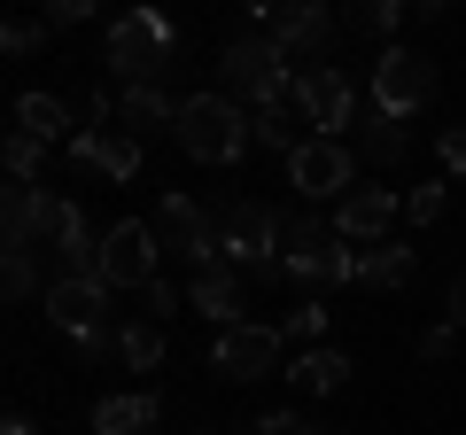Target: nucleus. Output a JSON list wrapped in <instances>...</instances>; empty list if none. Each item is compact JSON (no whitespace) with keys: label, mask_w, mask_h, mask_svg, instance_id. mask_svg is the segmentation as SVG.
Instances as JSON below:
<instances>
[{"label":"nucleus","mask_w":466,"mask_h":435,"mask_svg":"<svg viewBox=\"0 0 466 435\" xmlns=\"http://www.w3.org/2000/svg\"><path fill=\"white\" fill-rule=\"evenodd\" d=\"M257 148H280V156H296L303 148V140H311V133H296V109H288V101H280V109H257Z\"/></svg>","instance_id":"26"},{"label":"nucleus","mask_w":466,"mask_h":435,"mask_svg":"<svg viewBox=\"0 0 466 435\" xmlns=\"http://www.w3.org/2000/svg\"><path fill=\"white\" fill-rule=\"evenodd\" d=\"M358 148H366V164H404L412 156V140H404V117H381L366 101V125H358Z\"/></svg>","instance_id":"23"},{"label":"nucleus","mask_w":466,"mask_h":435,"mask_svg":"<svg viewBox=\"0 0 466 435\" xmlns=\"http://www.w3.org/2000/svg\"><path fill=\"white\" fill-rule=\"evenodd\" d=\"M179 55V32H171V16H156V8H125V16L109 24V39H101V63H109V78L133 94V86H156V70Z\"/></svg>","instance_id":"3"},{"label":"nucleus","mask_w":466,"mask_h":435,"mask_svg":"<svg viewBox=\"0 0 466 435\" xmlns=\"http://www.w3.org/2000/svg\"><path fill=\"white\" fill-rule=\"evenodd\" d=\"M443 202H451L443 179H420L412 195H404V218H412V226H435V218H443Z\"/></svg>","instance_id":"31"},{"label":"nucleus","mask_w":466,"mask_h":435,"mask_svg":"<svg viewBox=\"0 0 466 435\" xmlns=\"http://www.w3.org/2000/svg\"><path fill=\"white\" fill-rule=\"evenodd\" d=\"M47 24H55V32H70V24H94V0H55Z\"/></svg>","instance_id":"34"},{"label":"nucleus","mask_w":466,"mask_h":435,"mask_svg":"<svg viewBox=\"0 0 466 435\" xmlns=\"http://www.w3.org/2000/svg\"><path fill=\"white\" fill-rule=\"evenodd\" d=\"M16 133L47 140V148H70V140H78L86 125L70 117V101H55V94H16Z\"/></svg>","instance_id":"17"},{"label":"nucleus","mask_w":466,"mask_h":435,"mask_svg":"<svg viewBox=\"0 0 466 435\" xmlns=\"http://www.w3.org/2000/svg\"><path fill=\"white\" fill-rule=\"evenodd\" d=\"M187 303H195V311L210 319L218 335H226V327H241V280H233V265H218V272H202V280L187 288Z\"/></svg>","instance_id":"20"},{"label":"nucleus","mask_w":466,"mask_h":435,"mask_svg":"<svg viewBox=\"0 0 466 435\" xmlns=\"http://www.w3.org/2000/svg\"><path fill=\"white\" fill-rule=\"evenodd\" d=\"M156 234H164V249L179 257L195 280L226 265V226H218V218L202 210L195 195H164V210H156Z\"/></svg>","instance_id":"4"},{"label":"nucleus","mask_w":466,"mask_h":435,"mask_svg":"<svg viewBox=\"0 0 466 435\" xmlns=\"http://www.w3.org/2000/svg\"><path fill=\"white\" fill-rule=\"evenodd\" d=\"M0 435H39V428H32V420H24V412H8V428H0Z\"/></svg>","instance_id":"38"},{"label":"nucleus","mask_w":466,"mask_h":435,"mask_svg":"<svg viewBox=\"0 0 466 435\" xmlns=\"http://www.w3.org/2000/svg\"><path fill=\"white\" fill-rule=\"evenodd\" d=\"M280 335H288V342H311V350H319V335H327V303H319V296L296 303V311L280 319Z\"/></svg>","instance_id":"30"},{"label":"nucleus","mask_w":466,"mask_h":435,"mask_svg":"<svg viewBox=\"0 0 466 435\" xmlns=\"http://www.w3.org/2000/svg\"><path fill=\"white\" fill-rule=\"evenodd\" d=\"M428 101H435V63L420 47H381V63H373V109L381 117H412Z\"/></svg>","instance_id":"8"},{"label":"nucleus","mask_w":466,"mask_h":435,"mask_svg":"<svg viewBox=\"0 0 466 435\" xmlns=\"http://www.w3.org/2000/svg\"><path fill=\"white\" fill-rule=\"evenodd\" d=\"M0 288H8V303L47 296V288H39V249H0Z\"/></svg>","instance_id":"25"},{"label":"nucleus","mask_w":466,"mask_h":435,"mask_svg":"<svg viewBox=\"0 0 466 435\" xmlns=\"http://www.w3.org/2000/svg\"><path fill=\"white\" fill-rule=\"evenodd\" d=\"M288 187H296L303 202H342L350 187H358V156H350V140H303L296 156H288Z\"/></svg>","instance_id":"9"},{"label":"nucleus","mask_w":466,"mask_h":435,"mask_svg":"<svg viewBox=\"0 0 466 435\" xmlns=\"http://www.w3.org/2000/svg\"><path fill=\"white\" fill-rule=\"evenodd\" d=\"M116 133L125 140H164V133H179V101L164 94V86H133V94H116Z\"/></svg>","instance_id":"15"},{"label":"nucleus","mask_w":466,"mask_h":435,"mask_svg":"<svg viewBox=\"0 0 466 435\" xmlns=\"http://www.w3.org/2000/svg\"><path fill=\"white\" fill-rule=\"evenodd\" d=\"M288 381H296V397H334V389L350 381V358L342 350H296V366H288Z\"/></svg>","instance_id":"22"},{"label":"nucleus","mask_w":466,"mask_h":435,"mask_svg":"<svg viewBox=\"0 0 466 435\" xmlns=\"http://www.w3.org/2000/svg\"><path fill=\"white\" fill-rule=\"evenodd\" d=\"M265 32L280 39L288 55H327L334 32H342V16H334V8H319V0H296V8H265Z\"/></svg>","instance_id":"13"},{"label":"nucleus","mask_w":466,"mask_h":435,"mask_svg":"<svg viewBox=\"0 0 466 435\" xmlns=\"http://www.w3.org/2000/svg\"><path fill=\"white\" fill-rule=\"evenodd\" d=\"M63 156H70L78 171H101V179H133V171H140V140H125L116 125H109V133H101V125H86Z\"/></svg>","instance_id":"16"},{"label":"nucleus","mask_w":466,"mask_h":435,"mask_svg":"<svg viewBox=\"0 0 466 435\" xmlns=\"http://www.w3.org/2000/svg\"><path fill=\"white\" fill-rule=\"evenodd\" d=\"M420 249L412 241H381V249H358V288H381V296H397L404 280H412Z\"/></svg>","instance_id":"21"},{"label":"nucleus","mask_w":466,"mask_h":435,"mask_svg":"<svg viewBox=\"0 0 466 435\" xmlns=\"http://www.w3.org/2000/svg\"><path fill=\"white\" fill-rule=\"evenodd\" d=\"M397 218H404V202L389 195V187H350V195L334 202V241H358V249H381Z\"/></svg>","instance_id":"12"},{"label":"nucleus","mask_w":466,"mask_h":435,"mask_svg":"<svg viewBox=\"0 0 466 435\" xmlns=\"http://www.w3.org/2000/svg\"><path fill=\"white\" fill-rule=\"evenodd\" d=\"M218 226H226V265L257 272V280H280V210L272 202H226Z\"/></svg>","instance_id":"5"},{"label":"nucleus","mask_w":466,"mask_h":435,"mask_svg":"<svg viewBox=\"0 0 466 435\" xmlns=\"http://www.w3.org/2000/svg\"><path fill=\"white\" fill-rule=\"evenodd\" d=\"M0 164H8V179H16V187H39V171H47V140H32V133H8Z\"/></svg>","instance_id":"27"},{"label":"nucleus","mask_w":466,"mask_h":435,"mask_svg":"<svg viewBox=\"0 0 466 435\" xmlns=\"http://www.w3.org/2000/svg\"><path fill=\"white\" fill-rule=\"evenodd\" d=\"M156 420H164V397L156 389H125V397L94 404V435H148Z\"/></svg>","instance_id":"18"},{"label":"nucleus","mask_w":466,"mask_h":435,"mask_svg":"<svg viewBox=\"0 0 466 435\" xmlns=\"http://www.w3.org/2000/svg\"><path fill=\"white\" fill-rule=\"evenodd\" d=\"M164 327H156V319H133V327H116V366H133V373H156L164 366Z\"/></svg>","instance_id":"24"},{"label":"nucleus","mask_w":466,"mask_h":435,"mask_svg":"<svg viewBox=\"0 0 466 435\" xmlns=\"http://www.w3.org/2000/svg\"><path fill=\"white\" fill-rule=\"evenodd\" d=\"M451 350H459V327H451V319H435V327H420V358H428V366H443Z\"/></svg>","instance_id":"32"},{"label":"nucleus","mask_w":466,"mask_h":435,"mask_svg":"<svg viewBox=\"0 0 466 435\" xmlns=\"http://www.w3.org/2000/svg\"><path fill=\"white\" fill-rule=\"evenodd\" d=\"M435 156H443V171H466V125H451V133L435 140Z\"/></svg>","instance_id":"35"},{"label":"nucleus","mask_w":466,"mask_h":435,"mask_svg":"<svg viewBox=\"0 0 466 435\" xmlns=\"http://www.w3.org/2000/svg\"><path fill=\"white\" fill-rule=\"evenodd\" d=\"M39 311H47V327H55V335H70V342L116 335V327H109V288H101V280H47Z\"/></svg>","instance_id":"11"},{"label":"nucleus","mask_w":466,"mask_h":435,"mask_svg":"<svg viewBox=\"0 0 466 435\" xmlns=\"http://www.w3.org/2000/svg\"><path fill=\"white\" fill-rule=\"evenodd\" d=\"M171 311H179V296H171V288H164V280H156V288H148V319H156V327H164V319H171Z\"/></svg>","instance_id":"36"},{"label":"nucleus","mask_w":466,"mask_h":435,"mask_svg":"<svg viewBox=\"0 0 466 435\" xmlns=\"http://www.w3.org/2000/svg\"><path fill=\"white\" fill-rule=\"evenodd\" d=\"M55 265H63V280H101V234L86 226V210L70 202L63 234H55Z\"/></svg>","instance_id":"19"},{"label":"nucleus","mask_w":466,"mask_h":435,"mask_svg":"<svg viewBox=\"0 0 466 435\" xmlns=\"http://www.w3.org/2000/svg\"><path fill=\"white\" fill-rule=\"evenodd\" d=\"M156 265H164V234H156L148 218H116L109 234H101V288H156Z\"/></svg>","instance_id":"6"},{"label":"nucleus","mask_w":466,"mask_h":435,"mask_svg":"<svg viewBox=\"0 0 466 435\" xmlns=\"http://www.w3.org/2000/svg\"><path fill=\"white\" fill-rule=\"evenodd\" d=\"M47 32H55L47 16H8V32H0V55H8V63H24V55L47 47Z\"/></svg>","instance_id":"29"},{"label":"nucleus","mask_w":466,"mask_h":435,"mask_svg":"<svg viewBox=\"0 0 466 435\" xmlns=\"http://www.w3.org/2000/svg\"><path fill=\"white\" fill-rule=\"evenodd\" d=\"M280 350H288L280 327L241 319V327H226V335L210 342V373L218 381H265V373H280Z\"/></svg>","instance_id":"10"},{"label":"nucleus","mask_w":466,"mask_h":435,"mask_svg":"<svg viewBox=\"0 0 466 435\" xmlns=\"http://www.w3.org/2000/svg\"><path fill=\"white\" fill-rule=\"evenodd\" d=\"M443 319H451V327H466V272L451 280V303H443Z\"/></svg>","instance_id":"37"},{"label":"nucleus","mask_w":466,"mask_h":435,"mask_svg":"<svg viewBox=\"0 0 466 435\" xmlns=\"http://www.w3.org/2000/svg\"><path fill=\"white\" fill-rule=\"evenodd\" d=\"M342 24H350V32H366V39H389V32L404 24V0H358Z\"/></svg>","instance_id":"28"},{"label":"nucleus","mask_w":466,"mask_h":435,"mask_svg":"<svg viewBox=\"0 0 466 435\" xmlns=\"http://www.w3.org/2000/svg\"><path fill=\"white\" fill-rule=\"evenodd\" d=\"M296 117L311 125L319 140H342L350 125H358V86H350L342 63H311V70H296Z\"/></svg>","instance_id":"7"},{"label":"nucleus","mask_w":466,"mask_h":435,"mask_svg":"<svg viewBox=\"0 0 466 435\" xmlns=\"http://www.w3.org/2000/svg\"><path fill=\"white\" fill-rule=\"evenodd\" d=\"M218 70H226V94L241 101L249 117H257V109H280V101H296V55H288L272 32H241V39H226Z\"/></svg>","instance_id":"1"},{"label":"nucleus","mask_w":466,"mask_h":435,"mask_svg":"<svg viewBox=\"0 0 466 435\" xmlns=\"http://www.w3.org/2000/svg\"><path fill=\"white\" fill-rule=\"evenodd\" d=\"M280 280H303V288H342L358 280V249H342V241H296V249H280Z\"/></svg>","instance_id":"14"},{"label":"nucleus","mask_w":466,"mask_h":435,"mask_svg":"<svg viewBox=\"0 0 466 435\" xmlns=\"http://www.w3.org/2000/svg\"><path fill=\"white\" fill-rule=\"evenodd\" d=\"M257 435H327V428H311L303 412H265V420H257Z\"/></svg>","instance_id":"33"},{"label":"nucleus","mask_w":466,"mask_h":435,"mask_svg":"<svg viewBox=\"0 0 466 435\" xmlns=\"http://www.w3.org/2000/svg\"><path fill=\"white\" fill-rule=\"evenodd\" d=\"M171 140H179L195 164H241V156L257 148V125H249V109H241L233 94H187Z\"/></svg>","instance_id":"2"}]
</instances>
